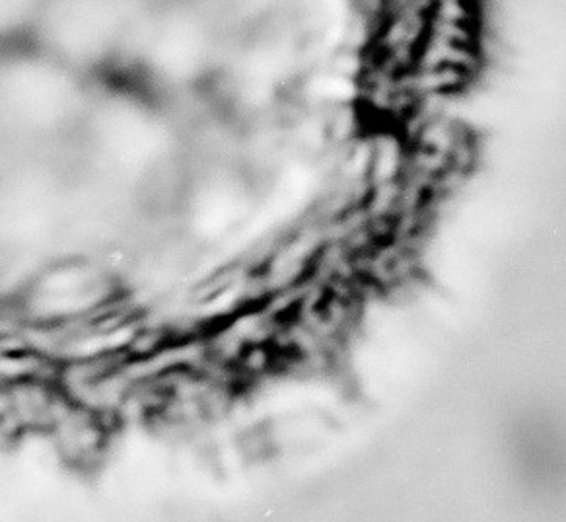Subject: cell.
Masks as SVG:
<instances>
[{
    "label": "cell",
    "mask_w": 566,
    "mask_h": 522,
    "mask_svg": "<svg viewBox=\"0 0 566 522\" xmlns=\"http://www.w3.org/2000/svg\"><path fill=\"white\" fill-rule=\"evenodd\" d=\"M25 0H0V30L12 18L20 17V10L24 9Z\"/></svg>",
    "instance_id": "obj_2"
},
{
    "label": "cell",
    "mask_w": 566,
    "mask_h": 522,
    "mask_svg": "<svg viewBox=\"0 0 566 522\" xmlns=\"http://www.w3.org/2000/svg\"><path fill=\"white\" fill-rule=\"evenodd\" d=\"M119 18V0H51L41 17V33L48 48L94 58L114 48Z\"/></svg>",
    "instance_id": "obj_1"
}]
</instances>
